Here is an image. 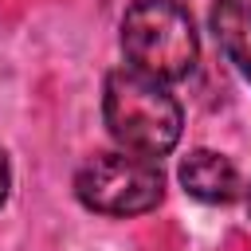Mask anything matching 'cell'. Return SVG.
Instances as JSON below:
<instances>
[{
    "mask_svg": "<svg viewBox=\"0 0 251 251\" xmlns=\"http://www.w3.org/2000/svg\"><path fill=\"white\" fill-rule=\"evenodd\" d=\"M102 122L118 149L161 161L180 141L184 110L169 82H157L133 67H118L102 86Z\"/></svg>",
    "mask_w": 251,
    "mask_h": 251,
    "instance_id": "1",
    "label": "cell"
},
{
    "mask_svg": "<svg viewBox=\"0 0 251 251\" xmlns=\"http://www.w3.org/2000/svg\"><path fill=\"white\" fill-rule=\"evenodd\" d=\"M122 51L129 59L126 67L157 82L188 78L200 59L188 8L180 0H133L122 16Z\"/></svg>",
    "mask_w": 251,
    "mask_h": 251,
    "instance_id": "2",
    "label": "cell"
},
{
    "mask_svg": "<svg viewBox=\"0 0 251 251\" xmlns=\"http://www.w3.org/2000/svg\"><path fill=\"white\" fill-rule=\"evenodd\" d=\"M75 196L82 208L98 216H145L165 196V173L157 161L126 153V149H102L90 153L75 173Z\"/></svg>",
    "mask_w": 251,
    "mask_h": 251,
    "instance_id": "3",
    "label": "cell"
},
{
    "mask_svg": "<svg viewBox=\"0 0 251 251\" xmlns=\"http://www.w3.org/2000/svg\"><path fill=\"white\" fill-rule=\"evenodd\" d=\"M176 180L192 200H204V204H231L243 192L239 169L231 165V157H224L216 149H192L180 161Z\"/></svg>",
    "mask_w": 251,
    "mask_h": 251,
    "instance_id": "4",
    "label": "cell"
},
{
    "mask_svg": "<svg viewBox=\"0 0 251 251\" xmlns=\"http://www.w3.org/2000/svg\"><path fill=\"white\" fill-rule=\"evenodd\" d=\"M208 27L220 51L251 82V0H216L208 12Z\"/></svg>",
    "mask_w": 251,
    "mask_h": 251,
    "instance_id": "5",
    "label": "cell"
},
{
    "mask_svg": "<svg viewBox=\"0 0 251 251\" xmlns=\"http://www.w3.org/2000/svg\"><path fill=\"white\" fill-rule=\"evenodd\" d=\"M8 188H12V165H8V153L0 149V208L8 200Z\"/></svg>",
    "mask_w": 251,
    "mask_h": 251,
    "instance_id": "6",
    "label": "cell"
},
{
    "mask_svg": "<svg viewBox=\"0 0 251 251\" xmlns=\"http://www.w3.org/2000/svg\"><path fill=\"white\" fill-rule=\"evenodd\" d=\"M247 212H251V188H247Z\"/></svg>",
    "mask_w": 251,
    "mask_h": 251,
    "instance_id": "7",
    "label": "cell"
}]
</instances>
